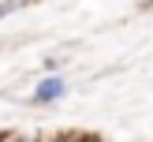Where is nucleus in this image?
<instances>
[{
    "label": "nucleus",
    "instance_id": "3",
    "mask_svg": "<svg viewBox=\"0 0 153 142\" xmlns=\"http://www.w3.org/2000/svg\"><path fill=\"white\" fill-rule=\"evenodd\" d=\"M82 142H101V138H82Z\"/></svg>",
    "mask_w": 153,
    "mask_h": 142
},
{
    "label": "nucleus",
    "instance_id": "1",
    "mask_svg": "<svg viewBox=\"0 0 153 142\" xmlns=\"http://www.w3.org/2000/svg\"><path fill=\"white\" fill-rule=\"evenodd\" d=\"M64 90H67V86H64V79H45L41 86L34 90V101H41V105H45V101H52V97H60Z\"/></svg>",
    "mask_w": 153,
    "mask_h": 142
},
{
    "label": "nucleus",
    "instance_id": "2",
    "mask_svg": "<svg viewBox=\"0 0 153 142\" xmlns=\"http://www.w3.org/2000/svg\"><path fill=\"white\" fill-rule=\"evenodd\" d=\"M19 4H22V0H4V4H0V15H11Z\"/></svg>",
    "mask_w": 153,
    "mask_h": 142
}]
</instances>
